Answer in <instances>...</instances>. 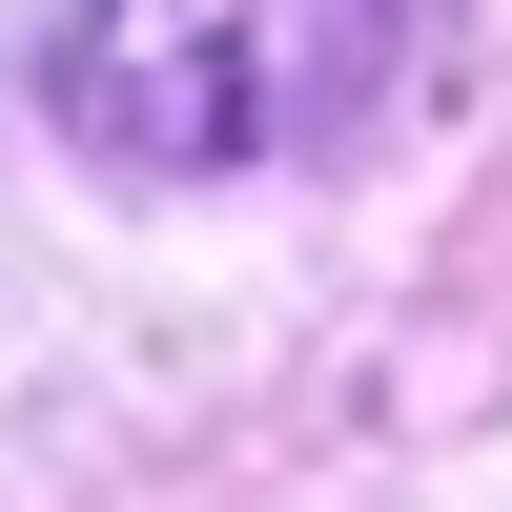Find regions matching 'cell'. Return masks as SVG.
<instances>
[{"mask_svg":"<svg viewBox=\"0 0 512 512\" xmlns=\"http://www.w3.org/2000/svg\"><path fill=\"white\" fill-rule=\"evenodd\" d=\"M390 82V0H82L62 103L123 164H267Z\"/></svg>","mask_w":512,"mask_h":512,"instance_id":"obj_1","label":"cell"}]
</instances>
